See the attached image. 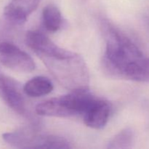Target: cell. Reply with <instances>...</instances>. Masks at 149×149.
Instances as JSON below:
<instances>
[{
  "label": "cell",
  "instance_id": "10",
  "mask_svg": "<svg viewBox=\"0 0 149 149\" xmlns=\"http://www.w3.org/2000/svg\"><path fill=\"white\" fill-rule=\"evenodd\" d=\"M53 90L52 81L43 76H37L24 84L23 91L27 96L39 97L49 94Z\"/></svg>",
  "mask_w": 149,
  "mask_h": 149
},
{
  "label": "cell",
  "instance_id": "4",
  "mask_svg": "<svg viewBox=\"0 0 149 149\" xmlns=\"http://www.w3.org/2000/svg\"><path fill=\"white\" fill-rule=\"evenodd\" d=\"M0 63L10 69L21 73L31 72L36 67L27 52L7 42H0Z\"/></svg>",
  "mask_w": 149,
  "mask_h": 149
},
{
  "label": "cell",
  "instance_id": "12",
  "mask_svg": "<svg viewBox=\"0 0 149 149\" xmlns=\"http://www.w3.org/2000/svg\"><path fill=\"white\" fill-rule=\"evenodd\" d=\"M135 141V132L130 127L125 128L115 135L109 142L108 148L125 149L131 148Z\"/></svg>",
  "mask_w": 149,
  "mask_h": 149
},
{
  "label": "cell",
  "instance_id": "9",
  "mask_svg": "<svg viewBox=\"0 0 149 149\" xmlns=\"http://www.w3.org/2000/svg\"><path fill=\"white\" fill-rule=\"evenodd\" d=\"M122 78L140 82H149V58L143 55L126 67Z\"/></svg>",
  "mask_w": 149,
  "mask_h": 149
},
{
  "label": "cell",
  "instance_id": "5",
  "mask_svg": "<svg viewBox=\"0 0 149 149\" xmlns=\"http://www.w3.org/2000/svg\"><path fill=\"white\" fill-rule=\"evenodd\" d=\"M2 138L7 143L17 148H44L46 135H42L32 128H22L6 132Z\"/></svg>",
  "mask_w": 149,
  "mask_h": 149
},
{
  "label": "cell",
  "instance_id": "2",
  "mask_svg": "<svg viewBox=\"0 0 149 149\" xmlns=\"http://www.w3.org/2000/svg\"><path fill=\"white\" fill-rule=\"evenodd\" d=\"M105 37L103 66L111 75L122 78L126 67L143 54L130 39L111 25H106Z\"/></svg>",
  "mask_w": 149,
  "mask_h": 149
},
{
  "label": "cell",
  "instance_id": "6",
  "mask_svg": "<svg viewBox=\"0 0 149 149\" xmlns=\"http://www.w3.org/2000/svg\"><path fill=\"white\" fill-rule=\"evenodd\" d=\"M23 93L17 81L0 73V97L9 107L20 115L26 113Z\"/></svg>",
  "mask_w": 149,
  "mask_h": 149
},
{
  "label": "cell",
  "instance_id": "1",
  "mask_svg": "<svg viewBox=\"0 0 149 149\" xmlns=\"http://www.w3.org/2000/svg\"><path fill=\"white\" fill-rule=\"evenodd\" d=\"M30 47L61 86L70 91L89 88V72L82 57L54 43L45 33L32 38Z\"/></svg>",
  "mask_w": 149,
  "mask_h": 149
},
{
  "label": "cell",
  "instance_id": "11",
  "mask_svg": "<svg viewBox=\"0 0 149 149\" xmlns=\"http://www.w3.org/2000/svg\"><path fill=\"white\" fill-rule=\"evenodd\" d=\"M44 27L49 32H56L61 29L63 17L59 9L54 4H48L42 11Z\"/></svg>",
  "mask_w": 149,
  "mask_h": 149
},
{
  "label": "cell",
  "instance_id": "7",
  "mask_svg": "<svg viewBox=\"0 0 149 149\" xmlns=\"http://www.w3.org/2000/svg\"><path fill=\"white\" fill-rule=\"evenodd\" d=\"M111 107L107 100L96 97L81 116L87 127L100 130L104 127L109 121Z\"/></svg>",
  "mask_w": 149,
  "mask_h": 149
},
{
  "label": "cell",
  "instance_id": "8",
  "mask_svg": "<svg viewBox=\"0 0 149 149\" xmlns=\"http://www.w3.org/2000/svg\"><path fill=\"white\" fill-rule=\"evenodd\" d=\"M41 0H12L5 7L4 15L15 24H22L37 8Z\"/></svg>",
  "mask_w": 149,
  "mask_h": 149
},
{
  "label": "cell",
  "instance_id": "3",
  "mask_svg": "<svg viewBox=\"0 0 149 149\" xmlns=\"http://www.w3.org/2000/svg\"><path fill=\"white\" fill-rule=\"evenodd\" d=\"M88 89L71 91L68 94L45 100L36 105V113L49 117L67 118L81 116L87 98Z\"/></svg>",
  "mask_w": 149,
  "mask_h": 149
}]
</instances>
